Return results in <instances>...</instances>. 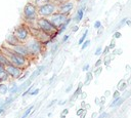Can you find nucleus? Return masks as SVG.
I'll return each instance as SVG.
<instances>
[{
	"mask_svg": "<svg viewBox=\"0 0 131 118\" xmlns=\"http://www.w3.org/2000/svg\"><path fill=\"white\" fill-rule=\"evenodd\" d=\"M88 32H89L88 30H85V31L83 32L82 36H81V37H80V39L78 40V44H79V45H81V44L86 40V38H87V36H88Z\"/></svg>",
	"mask_w": 131,
	"mask_h": 118,
	"instance_id": "obj_23",
	"label": "nucleus"
},
{
	"mask_svg": "<svg viewBox=\"0 0 131 118\" xmlns=\"http://www.w3.org/2000/svg\"><path fill=\"white\" fill-rule=\"evenodd\" d=\"M4 68H5V71L7 72L10 80H17L20 77V75L23 74V72L25 71V70H23V69H20L16 66H13L11 64L6 65Z\"/></svg>",
	"mask_w": 131,
	"mask_h": 118,
	"instance_id": "obj_8",
	"label": "nucleus"
},
{
	"mask_svg": "<svg viewBox=\"0 0 131 118\" xmlns=\"http://www.w3.org/2000/svg\"><path fill=\"white\" fill-rule=\"evenodd\" d=\"M78 30H79V26L75 24V25L72 27V32H73V33H75V32H78Z\"/></svg>",
	"mask_w": 131,
	"mask_h": 118,
	"instance_id": "obj_46",
	"label": "nucleus"
},
{
	"mask_svg": "<svg viewBox=\"0 0 131 118\" xmlns=\"http://www.w3.org/2000/svg\"><path fill=\"white\" fill-rule=\"evenodd\" d=\"M9 81H10V78H9L7 72L5 71V68L0 70V83H6Z\"/></svg>",
	"mask_w": 131,
	"mask_h": 118,
	"instance_id": "obj_17",
	"label": "nucleus"
},
{
	"mask_svg": "<svg viewBox=\"0 0 131 118\" xmlns=\"http://www.w3.org/2000/svg\"><path fill=\"white\" fill-rule=\"evenodd\" d=\"M112 56H110V54H107V55H105L104 56V60L102 61V63H103V65L105 66V67H107V66H110V64H111V61H112Z\"/></svg>",
	"mask_w": 131,
	"mask_h": 118,
	"instance_id": "obj_26",
	"label": "nucleus"
},
{
	"mask_svg": "<svg viewBox=\"0 0 131 118\" xmlns=\"http://www.w3.org/2000/svg\"><path fill=\"white\" fill-rule=\"evenodd\" d=\"M107 116H108V113H107V112H101V113H99V114L97 115L96 118H106Z\"/></svg>",
	"mask_w": 131,
	"mask_h": 118,
	"instance_id": "obj_37",
	"label": "nucleus"
},
{
	"mask_svg": "<svg viewBox=\"0 0 131 118\" xmlns=\"http://www.w3.org/2000/svg\"><path fill=\"white\" fill-rule=\"evenodd\" d=\"M110 95H111V91L110 90H105L104 91V96L106 97V96H110Z\"/></svg>",
	"mask_w": 131,
	"mask_h": 118,
	"instance_id": "obj_57",
	"label": "nucleus"
},
{
	"mask_svg": "<svg viewBox=\"0 0 131 118\" xmlns=\"http://www.w3.org/2000/svg\"><path fill=\"white\" fill-rule=\"evenodd\" d=\"M94 103H95V105H97V106H100V101H99V97H95L94 99Z\"/></svg>",
	"mask_w": 131,
	"mask_h": 118,
	"instance_id": "obj_54",
	"label": "nucleus"
},
{
	"mask_svg": "<svg viewBox=\"0 0 131 118\" xmlns=\"http://www.w3.org/2000/svg\"><path fill=\"white\" fill-rule=\"evenodd\" d=\"M8 93V85L6 83H0V96Z\"/></svg>",
	"mask_w": 131,
	"mask_h": 118,
	"instance_id": "obj_20",
	"label": "nucleus"
},
{
	"mask_svg": "<svg viewBox=\"0 0 131 118\" xmlns=\"http://www.w3.org/2000/svg\"><path fill=\"white\" fill-rule=\"evenodd\" d=\"M35 26L36 28H38L40 31L48 34L51 39L53 41H55V38L57 37V34H56V31L57 29L50 23V21L48 19V17H38L36 19V23H35Z\"/></svg>",
	"mask_w": 131,
	"mask_h": 118,
	"instance_id": "obj_4",
	"label": "nucleus"
},
{
	"mask_svg": "<svg viewBox=\"0 0 131 118\" xmlns=\"http://www.w3.org/2000/svg\"><path fill=\"white\" fill-rule=\"evenodd\" d=\"M68 103V100H62V101H57V104L59 105V106H63L64 104H67Z\"/></svg>",
	"mask_w": 131,
	"mask_h": 118,
	"instance_id": "obj_49",
	"label": "nucleus"
},
{
	"mask_svg": "<svg viewBox=\"0 0 131 118\" xmlns=\"http://www.w3.org/2000/svg\"><path fill=\"white\" fill-rule=\"evenodd\" d=\"M0 50L3 52V54L7 57V60L9 61V63L13 66H16L23 70H27L29 68V66L31 65V60L27 58L23 55H19L15 52H13L8 46H6L5 44H2L0 47Z\"/></svg>",
	"mask_w": 131,
	"mask_h": 118,
	"instance_id": "obj_1",
	"label": "nucleus"
},
{
	"mask_svg": "<svg viewBox=\"0 0 131 118\" xmlns=\"http://www.w3.org/2000/svg\"><path fill=\"white\" fill-rule=\"evenodd\" d=\"M39 91H40V88H33V89L31 90V92L29 93V95L35 96V95H37V94L39 93Z\"/></svg>",
	"mask_w": 131,
	"mask_h": 118,
	"instance_id": "obj_31",
	"label": "nucleus"
},
{
	"mask_svg": "<svg viewBox=\"0 0 131 118\" xmlns=\"http://www.w3.org/2000/svg\"><path fill=\"white\" fill-rule=\"evenodd\" d=\"M58 48H59V42L54 41L53 44H52V46L50 47V53H51V54H54V53L58 50Z\"/></svg>",
	"mask_w": 131,
	"mask_h": 118,
	"instance_id": "obj_22",
	"label": "nucleus"
},
{
	"mask_svg": "<svg viewBox=\"0 0 131 118\" xmlns=\"http://www.w3.org/2000/svg\"><path fill=\"white\" fill-rule=\"evenodd\" d=\"M69 16H70V15H67V14H63V13H60V12H55V13H53L52 15H50V16L48 17V19H49L50 23L57 29V28H59V27L68 19Z\"/></svg>",
	"mask_w": 131,
	"mask_h": 118,
	"instance_id": "obj_9",
	"label": "nucleus"
},
{
	"mask_svg": "<svg viewBox=\"0 0 131 118\" xmlns=\"http://www.w3.org/2000/svg\"><path fill=\"white\" fill-rule=\"evenodd\" d=\"M60 118H66V116H60Z\"/></svg>",
	"mask_w": 131,
	"mask_h": 118,
	"instance_id": "obj_63",
	"label": "nucleus"
},
{
	"mask_svg": "<svg viewBox=\"0 0 131 118\" xmlns=\"http://www.w3.org/2000/svg\"><path fill=\"white\" fill-rule=\"evenodd\" d=\"M107 46H108V48H110L111 50L115 49V48H116V39H114V38H113V39L111 40V42H110V44H108Z\"/></svg>",
	"mask_w": 131,
	"mask_h": 118,
	"instance_id": "obj_30",
	"label": "nucleus"
},
{
	"mask_svg": "<svg viewBox=\"0 0 131 118\" xmlns=\"http://www.w3.org/2000/svg\"><path fill=\"white\" fill-rule=\"evenodd\" d=\"M101 52H102V47H101V46H98V47L95 49V51H94V55L98 56V55L101 54Z\"/></svg>",
	"mask_w": 131,
	"mask_h": 118,
	"instance_id": "obj_34",
	"label": "nucleus"
},
{
	"mask_svg": "<svg viewBox=\"0 0 131 118\" xmlns=\"http://www.w3.org/2000/svg\"><path fill=\"white\" fill-rule=\"evenodd\" d=\"M80 105H81V107H80V108H83V109H85V107H86V102H85V100H82Z\"/></svg>",
	"mask_w": 131,
	"mask_h": 118,
	"instance_id": "obj_55",
	"label": "nucleus"
},
{
	"mask_svg": "<svg viewBox=\"0 0 131 118\" xmlns=\"http://www.w3.org/2000/svg\"><path fill=\"white\" fill-rule=\"evenodd\" d=\"M93 27H94L96 30H97V29H99L100 27H102V26H101V22H100V21H95V22H94Z\"/></svg>",
	"mask_w": 131,
	"mask_h": 118,
	"instance_id": "obj_38",
	"label": "nucleus"
},
{
	"mask_svg": "<svg viewBox=\"0 0 131 118\" xmlns=\"http://www.w3.org/2000/svg\"><path fill=\"white\" fill-rule=\"evenodd\" d=\"M90 70V64H85L84 66H83V68H82V71L83 72H87V71H89Z\"/></svg>",
	"mask_w": 131,
	"mask_h": 118,
	"instance_id": "obj_39",
	"label": "nucleus"
},
{
	"mask_svg": "<svg viewBox=\"0 0 131 118\" xmlns=\"http://www.w3.org/2000/svg\"><path fill=\"white\" fill-rule=\"evenodd\" d=\"M49 1H51V0H38V1H36L35 3L38 5V4H42V3H46V2H49Z\"/></svg>",
	"mask_w": 131,
	"mask_h": 118,
	"instance_id": "obj_50",
	"label": "nucleus"
},
{
	"mask_svg": "<svg viewBox=\"0 0 131 118\" xmlns=\"http://www.w3.org/2000/svg\"><path fill=\"white\" fill-rule=\"evenodd\" d=\"M37 11H38V17H49L53 13L57 12V3L51 0L46 3L38 4Z\"/></svg>",
	"mask_w": 131,
	"mask_h": 118,
	"instance_id": "obj_5",
	"label": "nucleus"
},
{
	"mask_svg": "<svg viewBox=\"0 0 131 118\" xmlns=\"http://www.w3.org/2000/svg\"><path fill=\"white\" fill-rule=\"evenodd\" d=\"M97 115H98V113H97V112H94V113L92 114V118H95V117H97Z\"/></svg>",
	"mask_w": 131,
	"mask_h": 118,
	"instance_id": "obj_59",
	"label": "nucleus"
},
{
	"mask_svg": "<svg viewBox=\"0 0 131 118\" xmlns=\"http://www.w3.org/2000/svg\"><path fill=\"white\" fill-rule=\"evenodd\" d=\"M93 77H94V76H93V73H92L90 70L87 71V72H86V78H85V81L83 82V84H84V85H88V84L93 80Z\"/></svg>",
	"mask_w": 131,
	"mask_h": 118,
	"instance_id": "obj_19",
	"label": "nucleus"
},
{
	"mask_svg": "<svg viewBox=\"0 0 131 118\" xmlns=\"http://www.w3.org/2000/svg\"><path fill=\"white\" fill-rule=\"evenodd\" d=\"M68 114H69V109H68V108H66V109H63V110L61 111L60 116H67Z\"/></svg>",
	"mask_w": 131,
	"mask_h": 118,
	"instance_id": "obj_45",
	"label": "nucleus"
},
{
	"mask_svg": "<svg viewBox=\"0 0 131 118\" xmlns=\"http://www.w3.org/2000/svg\"><path fill=\"white\" fill-rule=\"evenodd\" d=\"M6 108H7V106L4 104V103H2L1 105H0V116L5 112V110H6Z\"/></svg>",
	"mask_w": 131,
	"mask_h": 118,
	"instance_id": "obj_35",
	"label": "nucleus"
},
{
	"mask_svg": "<svg viewBox=\"0 0 131 118\" xmlns=\"http://www.w3.org/2000/svg\"><path fill=\"white\" fill-rule=\"evenodd\" d=\"M99 101H100V106L104 105V103H105V96H104V95L100 96V97H99Z\"/></svg>",
	"mask_w": 131,
	"mask_h": 118,
	"instance_id": "obj_48",
	"label": "nucleus"
},
{
	"mask_svg": "<svg viewBox=\"0 0 131 118\" xmlns=\"http://www.w3.org/2000/svg\"><path fill=\"white\" fill-rule=\"evenodd\" d=\"M101 64H102V60H101V58H98V60L95 62L94 67H95V68H96V67H99V66H101Z\"/></svg>",
	"mask_w": 131,
	"mask_h": 118,
	"instance_id": "obj_44",
	"label": "nucleus"
},
{
	"mask_svg": "<svg viewBox=\"0 0 131 118\" xmlns=\"http://www.w3.org/2000/svg\"><path fill=\"white\" fill-rule=\"evenodd\" d=\"M25 45L30 53V56H31V60H35L37 58L39 55L43 54L44 52V49H45V46L39 41L37 40L35 37L31 36L26 42H25Z\"/></svg>",
	"mask_w": 131,
	"mask_h": 118,
	"instance_id": "obj_2",
	"label": "nucleus"
},
{
	"mask_svg": "<svg viewBox=\"0 0 131 118\" xmlns=\"http://www.w3.org/2000/svg\"><path fill=\"white\" fill-rule=\"evenodd\" d=\"M79 96L81 97V100H86V97H87V92H85V91H83V90H82Z\"/></svg>",
	"mask_w": 131,
	"mask_h": 118,
	"instance_id": "obj_43",
	"label": "nucleus"
},
{
	"mask_svg": "<svg viewBox=\"0 0 131 118\" xmlns=\"http://www.w3.org/2000/svg\"><path fill=\"white\" fill-rule=\"evenodd\" d=\"M0 64H1V65H3L4 67H5L6 65L10 64V63H9V61L7 60V57L3 54V52H2L1 50H0Z\"/></svg>",
	"mask_w": 131,
	"mask_h": 118,
	"instance_id": "obj_21",
	"label": "nucleus"
},
{
	"mask_svg": "<svg viewBox=\"0 0 131 118\" xmlns=\"http://www.w3.org/2000/svg\"><path fill=\"white\" fill-rule=\"evenodd\" d=\"M120 99H121V96H117V97H114V99H113V101H112V102H111V104H110V107H111V108H114V107L116 106L117 102H118Z\"/></svg>",
	"mask_w": 131,
	"mask_h": 118,
	"instance_id": "obj_32",
	"label": "nucleus"
},
{
	"mask_svg": "<svg viewBox=\"0 0 131 118\" xmlns=\"http://www.w3.org/2000/svg\"><path fill=\"white\" fill-rule=\"evenodd\" d=\"M75 7V1L74 0H67L63 2H60L57 4V12L71 15V12L73 11Z\"/></svg>",
	"mask_w": 131,
	"mask_h": 118,
	"instance_id": "obj_7",
	"label": "nucleus"
},
{
	"mask_svg": "<svg viewBox=\"0 0 131 118\" xmlns=\"http://www.w3.org/2000/svg\"><path fill=\"white\" fill-rule=\"evenodd\" d=\"M6 46H7V45H6ZM8 47H9L13 52H15V53H17V54H19V55H23V56H25V57L31 60L30 53H29V51H28V49H27L25 43H17V44H15V45L8 46ZM31 61H32V60H31Z\"/></svg>",
	"mask_w": 131,
	"mask_h": 118,
	"instance_id": "obj_10",
	"label": "nucleus"
},
{
	"mask_svg": "<svg viewBox=\"0 0 131 118\" xmlns=\"http://www.w3.org/2000/svg\"><path fill=\"white\" fill-rule=\"evenodd\" d=\"M69 38H70V35H69V34H66V35H63V36H62V39H61V42H60V43H64V42H67V41L69 40Z\"/></svg>",
	"mask_w": 131,
	"mask_h": 118,
	"instance_id": "obj_40",
	"label": "nucleus"
},
{
	"mask_svg": "<svg viewBox=\"0 0 131 118\" xmlns=\"http://www.w3.org/2000/svg\"><path fill=\"white\" fill-rule=\"evenodd\" d=\"M12 33L14 34V36L16 37V39L18 40L19 43H25L31 37L30 28L26 23H23V24L16 26L14 28V30L12 31Z\"/></svg>",
	"mask_w": 131,
	"mask_h": 118,
	"instance_id": "obj_6",
	"label": "nucleus"
},
{
	"mask_svg": "<svg viewBox=\"0 0 131 118\" xmlns=\"http://www.w3.org/2000/svg\"><path fill=\"white\" fill-rule=\"evenodd\" d=\"M2 69H4V66H3V65H1V64H0V70H2Z\"/></svg>",
	"mask_w": 131,
	"mask_h": 118,
	"instance_id": "obj_61",
	"label": "nucleus"
},
{
	"mask_svg": "<svg viewBox=\"0 0 131 118\" xmlns=\"http://www.w3.org/2000/svg\"><path fill=\"white\" fill-rule=\"evenodd\" d=\"M29 76H30V72H28V71L25 70V71L23 72V74L20 75V77H19L17 80H18V81H24V80H26Z\"/></svg>",
	"mask_w": 131,
	"mask_h": 118,
	"instance_id": "obj_25",
	"label": "nucleus"
},
{
	"mask_svg": "<svg viewBox=\"0 0 131 118\" xmlns=\"http://www.w3.org/2000/svg\"><path fill=\"white\" fill-rule=\"evenodd\" d=\"M50 116H52V113H51V112L48 113V117H50Z\"/></svg>",
	"mask_w": 131,
	"mask_h": 118,
	"instance_id": "obj_62",
	"label": "nucleus"
},
{
	"mask_svg": "<svg viewBox=\"0 0 131 118\" xmlns=\"http://www.w3.org/2000/svg\"><path fill=\"white\" fill-rule=\"evenodd\" d=\"M17 43H19V42H18V40L16 39V37L14 36V34H13L12 32L9 33V34L6 36V39H5V42H4L5 45H7V46H12V45H15V44H17Z\"/></svg>",
	"mask_w": 131,
	"mask_h": 118,
	"instance_id": "obj_12",
	"label": "nucleus"
},
{
	"mask_svg": "<svg viewBox=\"0 0 131 118\" xmlns=\"http://www.w3.org/2000/svg\"><path fill=\"white\" fill-rule=\"evenodd\" d=\"M122 37V33L120 31H115V33L113 34V38L114 39H120Z\"/></svg>",
	"mask_w": 131,
	"mask_h": 118,
	"instance_id": "obj_33",
	"label": "nucleus"
},
{
	"mask_svg": "<svg viewBox=\"0 0 131 118\" xmlns=\"http://www.w3.org/2000/svg\"><path fill=\"white\" fill-rule=\"evenodd\" d=\"M72 89H73V84H70V85L66 88V90H64V91H66V93H69L70 91H72Z\"/></svg>",
	"mask_w": 131,
	"mask_h": 118,
	"instance_id": "obj_47",
	"label": "nucleus"
},
{
	"mask_svg": "<svg viewBox=\"0 0 131 118\" xmlns=\"http://www.w3.org/2000/svg\"><path fill=\"white\" fill-rule=\"evenodd\" d=\"M101 72H102V67H101V66H99V67H96V68H95V70H94L92 73H93V76L98 77V76L101 74Z\"/></svg>",
	"mask_w": 131,
	"mask_h": 118,
	"instance_id": "obj_27",
	"label": "nucleus"
},
{
	"mask_svg": "<svg viewBox=\"0 0 131 118\" xmlns=\"http://www.w3.org/2000/svg\"><path fill=\"white\" fill-rule=\"evenodd\" d=\"M3 101H4V99H2V97H0V105L3 103Z\"/></svg>",
	"mask_w": 131,
	"mask_h": 118,
	"instance_id": "obj_60",
	"label": "nucleus"
},
{
	"mask_svg": "<svg viewBox=\"0 0 131 118\" xmlns=\"http://www.w3.org/2000/svg\"><path fill=\"white\" fill-rule=\"evenodd\" d=\"M23 18L28 26H35L36 19L38 18L37 4L33 2H28L23 8Z\"/></svg>",
	"mask_w": 131,
	"mask_h": 118,
	"instance_id": "obj_3",
	"label": "nucleus"
},
{
	"mask_svg": "<svg viewBox=\"0 0 131 118\" xmlns=\"http://www.w3.org/2000/svg\"><path fill=\"white\" fill-rule=\"evenodd\" d=\"M32 80H30L29 78H27L25 81H21V84L20 85H18V93L19 92H23L25 89H27L31 84H32Z\"/></svg>",
	"mask_w": 131,
	"mask_h": 118,
	"instance_id": "obj_16",
	"label": "nucleus"
},
{
	"mask_svg": "<svg viewBox=\"0 0 131 118\" xmlns=\"http://www.w3.org/2000/svg\"><path fill=\"white\" fill-rule=\"evenodd\" d=\"M85 110H86V109H83V108H80V109H78V110H77V112H76V115H77L78 117H79V116H81Z\"/></svg>",
	"mask_w": 131,
	"mask_h": 118,
	"instance_id": "obj_41",
	"label": "nucleus"
},
{
	"mask_svg": "<svg viewBox=\"0 0 131 118\" xmlns=\"http://www.w3.org/2000/svg\"><path fill=\"white\" fill-rule=\"evenodd\" d=\"M55 103H57V100H53V101H51V102H50V104L47 106V108H51Z\"/></svg>",
	"mask_w": 131,
	"mask_h": 118,
	"instance_id": "obj_53",
	"label": "nucleus"
},
{
	"mask_svg": "<svg viewBox=\"0 0 131 118\" xmlns=\"http://www.w3.org/2000/svg\"><path fill=\"white\" fill-rule=\"evenodd\" d=\"M33 88H34V85H33V84H31V85H30V86H29L27 89H25V90L23 91V93H21V96H26V95H28V94L31 92V90H32Z\"/></svg>",
	"mask_w": 131,
	"mask_h": 118,
	"instance_id": "obj_29",
	"label": "nucleus"
},
{
	"mask_svg": "<svg viewBox=\"0 0 131 118\" xmlns=\"http://www.w3.org/2000/svg\"><path fill=\"white\" fill-rule=\"evenodd\" d=\"M117 96H121V92L118 89H115V91L113 92V99L114 97H117Z\"/></svg>",
	"mask_w": 131,
	"mask_h": 118,
	"instance_id": "obj_42",
	"label": "nucleus"
},
{
	"mask_svg": "<svg viewBox=\"0 0 131 118\" xmlns=\"http://www.w3.org/2000/svg\"><path fill=\"white\" fill-rule=\"evenodd\" d=\"M33 1H34V2H36V1H38V0H33Z\"/></svg>",
	"mask_w": 131,
	"mask_h": 118,
	"instance_id": "obj_64",
	"label": "nucleus"
},
{
	"mask_svg": "<svg viewBox=\"0 0 131 118\" xmlns=\"http://www.w3.org/2000/svg\"><path fill=\"white\" fill-rule=\"evenodd\" d=\"M125 25L126 26H129V27H131V19H126V23H125Z\"/></svg>",
	"mask_w": 131,
	"mask_h": 118,
	"instance_id": "obj_56",
	"label": "nucleus"
},
{
	"mask_svg": "<svg viewBox=\"0 0 131 118\" xmlns=\"http://www.w3.org/2000/svg\"><path fill=\"white\" fill-rule=\"evenodd\" d=\"M90 44H91V41H90L89 39H86V40L81 44V46H82V47H81V50H85Z\"/></svg>",
	"mask_w": 131,
	"mask_h": 118,
	"instance_id": "obj_28",
	"label": "nucleus"
},
{
	"mask_svg": "<svg viewBox=\"0 0 131 118\" xmlns=\"http://www.w3.org/2000/svg\"><path fill=\"white\" fill-rule=\"evenodd\" d=\"M126 19H127L126 17H124L123 19H121V22H120V25H119V28H120V27H122V26H125V23H126Z\"/></svg>",
	"mask_w": 131,
	"mask_h": 118,
	"instance_id": "obj_52",
	"label": "nucleus"
},
{
	"mask_svg": "<svg viewBox=\"0 0 131 118\" xmlns=\"http://www.w3.org/2000/svg\"><path fill=\"white\" fill-rule=\"evenodd\" d=\"M110 51H111V49L108 48V46H105L104 48H102V52H101V54H103V55L105 56V55H107V54L110 53Z\"/></svg>",
	"mask_w": 131,
	"mask_h": 118,
	"instance_id": "obj_36",
	"label": "nucleus"
},
{
	"mask_svg": "<svg viewBox=\"0 0 131 118\" xmlns=\"http://www.w3.org/2000/svg\"><path fill=\"white\" fill-rule=\"evenodd\" d=\"M55 77H56V75L54 74V75H52L51 76V78L49 79V81H48V84H52L53 83V81H54V79H55Z\"/></svg>",
	"mask_w": 131,
	"mask_h": 118,
	"instance_id": "obj_51",
	"label": "nucleus"
},
{
	"mask_svg": "<svg viewBox=\"0 0 131 118\" xmlns=\"http://www.w3.org/2000/svg\"><path fill=\"white\" fill-rule=\"evenodd\" d=\"M86 112H87V110H85V111L83 112V114H82L81 116H79V117H80V118H85V116H86V114H87Z\"/></svg>",
	"mask_w": 131,
	"mask_h": 118,
	"instance_id": "obj_58",
	"label": "nucleus"
},
{
	"mask_svg": "<svg viewBox=\"0 0 131 118\" xmlns=\"http://www.w3.org/2000/svg\"><path fill=\"white\" fill-rule=\"evenodd\" d=\"M71 22H72V16L70 15L69 17H68V19L59 27V28H57V31H56V34H57V36L58 35H60V34H62L67 29H68V27L70 26V24H71Z\"/></svg>",
	"mask_w": 131,
	"mask_h": 118,
	"instance_id": "obj_14",
	"label": "nucleus"
},
{
	"mask_svg": "<svg viewBox=\"0 0 131 118\" xmlns=\"http://www.w3.org/2000/svg\"><path fill=\"white\" fill-rule=\"evenodd\" d=\"M127 82H125L124 81V79H121L120 81H119V83H118V86H117V89L120 91V92H123V91H125L126 90V88H127Z\"/></svg>",
	"mask_w": 131,
	"mask_h": 118,
	"instance_id": "obj_18",
	"label": "nucleus"
},
{
	"mask_svg": "<svg viewBox=\"0 0 131 118\" xmlns=\"http://www.w3.org/2000/svg\"><path fill=\"white\" fill-rule=\"evenodd\" d=\"M33 109H34V105L30 106V107H29V108H28V109H27V110L24 112V114L21 115V117H20V118H27V117H28V116L31 114V112L33 111Z\"/></svg>",
	"mask_w": 131,
	"mask_h": 118,
	"instance_id": "obj_24",
	"label": "nucleus"
},
{
	"mask_svg": "<svg viewBox=\"0 0 131 118\" xmlns=\"http://www.w3.org/2000/svg\"><path fill=\"white\" fill-rule=\"evenodd\" d=\"M44 70H45V65L38 66V67H37V68L32 72V73H30L29 79H30V80H32V81H33V80H35V79H36V78H37V77H38V76H39V75H40Z\"/></svg>",
	"mask_w": 131,
	"mask_h": 118,
	"instance_id": "obj_13",
	"label": "nucleus"
},
{
	"mask_svg": "<svg viewBox=\"0 0 131 118\" xmlns=\"http://www.w3.org/2000/svg\"><path fill=\"white\" fill-rule=\"evenodd\" d=\"M84 13H85V10L83 9V8H78V10H77V12L74 14V16H72V21L76 24V25H78L82 19H83V17H84Z\"/></svg>",
	"mask_w": 131,
	"mask_h": 118,
	"instance_id": "obj_11",
	"label": "nucleus"
},
{
	"mask_svg": "<svg viewBox=\"0 0 131 118\" xmlns=\"http://www.w3.org/2000/svg\"><path fill=\"white\" fill-rule=\"evenodd\" d=\"M83 86H84V84H83V82H79L78 83V86H77V88H76V90L74 91V93L71 95V97H70V102H73V101H75L79 95H80V93H81V91H82V88H83Z\"/></svg>",
	"mask_w": 131,
	"mask_h": 118,
	"instance_id": "obj_15",
	"label": "nucleus"
}]
</instances>
